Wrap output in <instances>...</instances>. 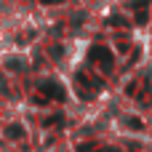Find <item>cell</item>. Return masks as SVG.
<instances>
[{
	"instance_id": "1",
	"label": "cell",
	"mask_w": 152,
	"mask_h": 152,
	"mask_svg": "<svg viewBox=\"0 0 152 152\" xmlns=\"http://www.w3.org/2000/svg\"><path fill=\"white\" fill-rule=\"evenodd\" d=\"M40 91H43L45 96H53V99H59V102H61V99H67L64 88H61L59 83H51V80H43V83H40Z\"/></svg>"
},
{
	"instance_id": "2",
	"label": "cell",
	"mask_w": 152,
	"mask_h": 152,
	"mask_svg": "<svg viewBox=\"0 0 152 152\" xmlns=\"http://www.w3.org/2000/svg\"><path fill=\"white\" fill-rule=\"evenodd\" d=\"M91 61H102L104 67H110V64H112V53H110L107 48H102V45H96V48L91 51Z\"/></svg>"
},
{
	"instance_id": "3",
	"label": "cell",
	"mask_w": 152,
	"mask_h": 152,
	"mask_svg": "<svg viewBox=\"0 0 152 152\" xmlns=\"http://www.w3.org/2000/svg\"><path fill=\"white\" fill-rule=\"evenodd\" d=\"M24 64H27V61L19 59V56H8V59H5V67H8V69H16V72L24 69Z\"/></svg>"
},
{
	"instance_id": "4",
	"label": "cell",
	"mask_w": 152,
	"mask_h": 152,
	"mask_svg": "<svg viewBox=\"0 0 152 152\" xmlns=\"http://www.w3.org/2000/svg\"><path fill=\"white\" fill-rule=\"evenodd\" d=\"M8 134H11L13 139H19V136H21V126H11V128H8Z\"/></svg>"
},
{
	"instance_id": "5",
	"label": "cell",
	"mask_w": 152,
	"mask_h": 152,
	"mask_svg": "<svg viewBox=\"0 0 152 152\" xmlns=\"http://www.w3.org/2000/svg\"><path fill=\"white\" fill-rule=\"evenodd\" d=\"M128 126H131V128H142V120H136V118H131V120H128Z\"/></svg>"
},
{
	"instance_id": "6",
	"label": "cell",
	"mask_w": 152,
	"mask_h": 152,
	"mask_svg": "<svg viewBox=\"0 0 152 152\" xmlns=\"http://www.w3.org/2000/svg\"><path fill=\"white\" fill-rule=\"evenodd\" d=\"M43 3H61V0H43Z\"/></svg>"
}]
</instances>
